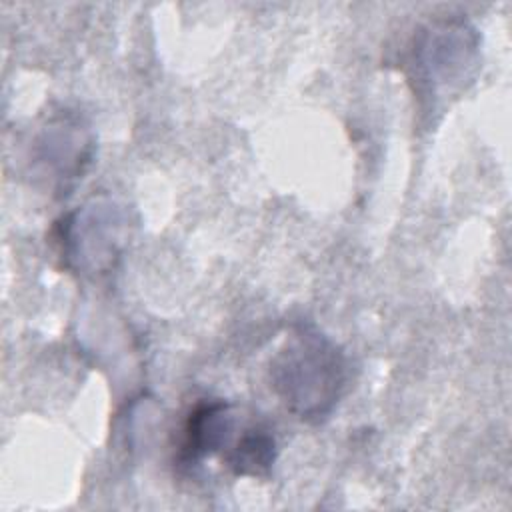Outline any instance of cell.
I'll use <instances>...</instances> for the list:
<instances>
[{"label":"cell","mask_w":512,"mask_h":512,"mask_svg":"<svg viewBox=\"0 0 512 512\" xmlns=\"http://www.w3.org/2000/svg\"><path fill=\"white\" fill-rule=\"evenodd\" d=\"M270 378L290 412L306 422H322L346 390L348 362L328 336L300 326L274 354Z\"/></svg>","instance_id":"1"},{"label":"cell","mask_w":512,"mask_h":512,"mask_svg":"<svg viewBox=\"0 0 512 512\" xmlns=\"http://www.w3.org/2000/svg\"><path fill=\"white\" fill-rule=\"evenodd\" d=\"M236 416L224 400L200 402L190 414L182 430L178 462L184 466L198 464L212 454H224L234 440Z\"/></svg>","instance_id":"2"},{"label":"cell","mask_w":512,"mask_h":512,"mask_svg":"<svg viewBox=\"0 0 512 512\" xmlns=\"http://www.w3.org/2000/svg\"><path fill=\"white\" fill-rule=\"evenodd\" d=\"M222 460L238 476L266 478L276 460L274 434L268 426L252 422L230 442Z\"/></svg>","instance_id":"4"},{"label":"cell","mask_w":512,"mask_h":512,"mask_svg":"<svg viewBox=\"0 0 512 512\" xmlns=\"http://www.w3.org/2000/svg\"><path fill=\"white\" fill-rule=\"evenodd\" d=\"M470 32L472 30L464 28V24L442 26L424 38L416 52L418 62L414 66L422 68V82L430 84L432 90L446 88V84L466 76V62L476 46L470 42Z\"/></svg>","instance_id":"3"}]
</instances>
